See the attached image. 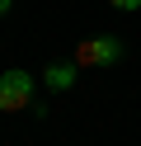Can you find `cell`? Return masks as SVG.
Instances as JSON below:
<instances>
[{
	"label": "cell",
	"instance_id": "obj_1",
	"mask_svg": "<svg viewBox=\"0 0 141 146\" xmlns=\"http://www.w3.org/2000/svg\"><path fill=\"white\" fill-rule=\"evenodd\" d=\"M33 94H38V85H33V76L28 71H5L0 76V113H19V108H33Z\"/></svg>",
	"mask_w": 141,
	"mask_h": 146
},
{
	"label": "cell",
	"instance_id": "obj_2",
	"mask_svg": "<svg viewBox=\"0 0 141 146\" xmlns=\"http://www.w3.org/2000/svg\"><path fill=\"white\" fill-rule=\"evenodd\" d=\"M118 57H122V42L108 38V33H94V38H80V42H75V66H80V71L113 66Z\"/></svg>",
	"mask_w": 141,
	"mask_h": 146
},
{
	"label": "cell",
	"instance_id": "obj_3",
	"mask_svg": "<svg viewBox=\"0 0 141 146\" xmlns=\"http://www.w3.org/2000/svg\"><path fill=\"white\" fill-rule=\"evenodd\" d=\"M75 76H80V66H75V61H52V66L42 71L47 90H71V85H75Z\"/></svg>",
	"mask_w": 141,
	"mask_h": 146
},
{
	"label": "cell",
	"instance_id": "obj_4",
	"mask_svg": "<svg viewBox=\"0 0 141 146\" xmlns=\"http://www.w3.org/2000/svg\"><path fill=\"white\" fill-rule=\"evenodd\" d=\"M113 10H122V14H132V10H141V0H108Z\"/></svg>",
	"mask_w": 141,
	"mask_h": 146
},
{
	"label": "cell",
	"instance_id": "obj_5",
	"mask_svg": "<svg viewBox=\"0 0 141 146\" xmlns=\"http://www.w3.org/2000/svg\"><path fill=\"white\" fill-rule=\"evenodd\" d=\"M9 10H14V0H0V19H5V14H9Z\"/></svg>",
	"mask_w": 141,
	"mask_h": 146
}]
</instances>
